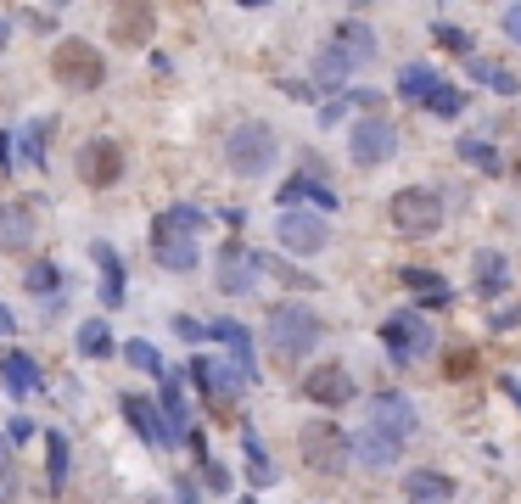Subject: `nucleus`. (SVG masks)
Masks as SVG:
<instances>
[{
	"label": "nucleus",
	"mask_w": 521,
	"mask_h": 504,
	"mask_svg": "<svg viewBox=\"0 0 521 504\" xmlns=\"http://www.w3.org/2000/svg\"><path fill=\"white\" fill-rule=\"evenodd\" d=\"M264 336H269V348H275V359L292 364V359H309L314 342L325 336V325H320V314H314L309 303H275L269 308Z\"/></svg>",
	"instance_id": "f257e3e1"
},
{
	"label": "nucleus",
	"mask_w": 521,
	"mask_h": 504,
	"mask_svg": "<svg viewBox=\"0 0 521 504\" xmlns=\"http://www.w3.org/2000/svg\"><path fill=\"white\" fill-rule=\"evenodd\" d=\"M275 152H281V140H275L269 124H258V118H241V124L225 135V163H230V174H241V180L269 174Z\"/></svg>",
	"instance_id": "f03ea898"
},
{
	"label": "nucleus",
	"mask_w": 521,
	"mask_h": 504,
	"mask_svg": "<svg viewBox=\"0 0 521 504\" xmlns=\"http://www.w3.org/2000/svg\"><path fill=\"white\" fill-rule=\"evenodd\" d=\"M297 454H303V465H309L314 476H342L348 471V432L342 426H331V420H309L303 432H297Z\"/></svg>",
	"instance_id": "7ed1b4c3"
},
{
	"label": "nucleus",
	"mask_w": 521,
	"mask_h": 504,
	"mask_svg": "<svg viewBox=\"0 0 521 504\" xmlns=\"http://www.w3.org/2000/svg\"><path fill=\"white\" fill-rule=\"evenodd\" d=\"M387 219H393L398 236L421 241L443 224V202H437V191H426V185H404V191H393V202H387Z\"/></svg>",
	"instance_id": "20e7f679"
},
{
	"label": "nucleus",
	"mask_w": 521,
	"mask_h": 504,
	"mask_svg": "<svg viewBox=\"0 0 521 504\" xmlns=\"http://www.w3.org/2000/svg\"><path fill=\"white\" fill-rule=\"evenodd\" d=\"M51 73H57V84H68V90H96V84L107 79V56L90 40H62L57 51H51Z\"/></svg>",
	"instance_id": "39448f33"
},
{
	"label": "nucleus",
	"mask_w": 521,
	"mask_h": 504,
	"mask_svg": "<svg viewBox=\"0 0 521 504\" xmlns=\"http://www.w3.org/2000/svg\"><path fill=\"white\" fill-rule=\"evenodd\" d=\"M393 152H398V129H393V118L370 112V118H359V124H353V135H348V157H353L359 168H381V163H393Z\"/></svg>",
	"instance_id": "423d86ee"
},
{
	"label": "nucleus",
	"mask_w": 521,
	"mask_h": 504,
	"mask_svg": "<svg viewBox=\"0 0 521 504\" xmlns=\"http://www.w3.org/2000/svg\"><path fill=\"white\" fill-rule=\"evenodd\" d=\"M275 241H281L286 252H297V258H314V252H325V241H331V224L309 208H286L281 219H275Z\"/></svg>",
	"instance_id": "0eeeda50"
},
{
	"label": "nucleus",
	"mask_w": 521,
	"mask_h": 504,
	"mask_svg": "<svg viewBox=\"0 0 521 504\" xmlns=\"http://www.w3.org/2000/svg\"><path fill=\"white\" fill-rule=\"evenodd\" d=\"M79 180L90 191H107V185L124 180V146L118 140H85L79 146Z\"/></svg>",
	"instance_id": "6e6552de"
},
{
	"label": "nucleus",
	"mask_w": 521,
	"mask_h": 504,
	"mask_svg": "<svg viewBox=\"0 0 521 504\" xmlns=\"http://www.w3.org/2000/svg\"><path fill=\"white\" fill-rule=\"evenodd\" d=\"M303 398H309V404H325V409H342L353 398V376L342 364H314L309 376H303Z\"/></svg>",
	"instance_id": "1a4fd4ad"
},
{
	"label": "nucleus",
	"mask_w": 521,
	"mask_h": 504,
	"mask_svg": "<svg viewBox=\"0 0 521 504\" xmlns=\"http://www.w3.org/2000/svg\"><path fill=\"white\" fill-rule=\"evenodd\" d=\"M381 342H387V353H393L398 364H409L426 342H432V331L421 325V314H393V320L381 325Z\"/></svg>",
	"instance_id": "9d476101"
},
{
	"label": "nucleus",
	"mask_w": 521,
	"mask_h": 504,
	"mask_svg": "<svg viewBox=\"0 0 521 504\" xmlns=\"http://www.w3.org/2000/svg\"><path fill=\"white\" fill-rule=\"evenodd\" d=\"M258 252H247V247H225V258H219V292H230V297H247L258 286Z\"/></svg>",
	"instance_id": "9b49d317"
},
{
	"label": "nucleus",
	"mask_w": 521,
	"mask_h": 504,
	"mask_svg": "<svg viewBox=\"0 0 521 504\" xmlns=\"http://www.w3.org/2000/svg\"><path fill=\"white\" fill-rule=\"evenodd\" d=\"M370 426H381V432H393L398 443H409V437H415V409H409L398 392H376V398H370Z\"/></svg>",
	"instance_id": "f8f14e48"
},
{
	"label": "nucleus",
	"mask_w": 521,
	"mask_h": 504,
	"mask_svg": "<svg viewBox=\"0 0 521 504\" xmlns=\"http://www.w3.org/2000/svg\"><path fill=\"white\" fill-rule=\"evenodd\" d=\"M34 247V202H6L0 208V252H29Z\"/></svg>",
	"instance_id": "ddd939ff"
},
{
	"label": "nucleus",
	"mask_w": 521,
	"mask_h": 504,
	"mask_svg": "<svg viewBox=\"0 0 521 504\" xmlns=\"http://www.w3.org/2000/svg\"><path fill=\"white\" fill-rule=\"evenodd\" d=\"M191 376L202 381V392H208L213 404H230V398L247 387V376H241V370H230V364H219V359H197V364H191Z\"/></svg>",
	"instance_id": "4468645a"
},
{
	"label": "nucleus",
	"mask_w": 521,
	"mask_h": 504,
	"mask_svg": "<svg viewBox=\"0 0 521 504\" xmlns=\"http://www.w3.org/2000/svg\"><path fill=\"white\" fill-rule=\"evenodd\" d=\"M124 415H129V426H135V432H141L146 443H157V448H169V443H174L169 415H157V409L146 404V398H135V392H129V398H124Z\"/></svg>",
	"instance_id": "2eb2a0df"
},
{
	"label": "nucleus",
	"mask_w": 521,
	"mask_h": 504,
	"mask_svg": "<svg viewBox=\"0 0 521 504\" xmlns=\"http://www.w3.org/2000/svg\"><path fill=\"white\" fill-rule=\"evenodd\" d=\"M353 454H359L370 471H381V465H393L398 454H404V443H398L393 432H381V426H365V432H353Z\"/></svg>",
	"instance_id": "dca6fc26"
},
{
	"label": "nucleus",
	"mask_w": 521,
	"mask_h": 504,
	"mask_svg": "<svg viewBox=\"0 0 521 504\" xmlns=\"http://www.w3.org/2000/svg\"><path fill=\"white\" fill-rule=\"evenodd\" d=\"M0 387L12 392V398H29V392H40V364L29 359V353H0Z\"/></svg>",
	"instance_id": "f3484780"
},
{
	"label": "nucleus",
	"mask_w": 521,
	"mask_h": 504,
	"mask_svg": "<svg viewBox=\"0 0 521 504\" xmlns=\"http://www.w3.org/2000/svg\"><path fill=\"white\" fill-rule=\"evenodd\" d=\"M157 264L163 269H197V236H185V230H163L157 224Z\"/></svg>",
	"instance_id": "a211bd4d"
},
{
	"label": "nucleus",
	"mask_w": 521,
	"mask_h": 504,
	"mask_svg": "<svg viewBox=\"0 0 521 504\" xmlns=\"http://www.w3.org/2000/svg\"><path fill=\"white\" fill-rule=\"evenodd\" d=\"M157 28V12L152 6H118L113 12V40L118 45H146Z\"/></svg>",
	"instance_id": "6ab92c4d"
},
{
	"label": "nucleus",
	"mask_w": 521,
	"mask_h": 504,
	"mask_svg": "<svg viewBox=\"0 0 521 504\" xmlns=\"http://www.w3.org/2000/svg\"><path fill=\"white\" fill-rule=\"evenodd\" d=\"M331 45H337V51L348 56L353 68H365V62H376V34H370L365 23H337V34H331Z\"/></svg>",
	"instance_id": "aec40b11"
},
{
	"label": "nucleus",
	"mask_w": 521,
	"mask_h": 504,
	"mask_svg": "<svg viewBox=\"0 0 521 504\" xmlns=\"http://www.w3.org/2000/svg\"><path fill=\"white\" fill-rule=\"evenodd\" d=\"M90 258H96V269H101V303L118 308V303H124V264H118V252L107 247V241H96Z\"/></svg>",
	"instance_id": "412c9836"
},
{
	"label": "nucleus",
	"mask_w": 521,
	"mask_h": 504,
	"mask_svg": "<svg viewBox=\"0 0 521 504\" xmlns=\"http://www.w3.org/2000/svg\"><path fill=\"white\" fill-rule=\"evenodd\" d=\"M208 336H219L230 353H236V370L247 381L258 376V364H253V336H247V325H236V320H219V325H208Z\"/></svg>",
	"instance_id": "4be33fe9"
},
{
	"label": "nucleus",
	"mask_w": 521,
	"mask_h": 504,
	"mask_svg": "<svg viewBox=\"0 0 521 504\" xmlns=\"http://www.w3.org/2000/svg\"><path fill=\"white\" fill-rule=\"evenodd\" d=\"M404 493H409L415 504H443V499L454 493V482H449L443 471H409V476H404Z\"/></svg>",
	"instance_id": "5701e85b"
},
{
	"label": "nucleus",
	"mask_w": 521,
	"mask_h": 504,
	"mask_svg": "<svg viewBox=\"0 0 521 504\" xmlns=\"http://www.w3.org/2000/svg\"><path fill=\"white\" fill-rule=\"evenodd\" d=\"M281 202H286V208H297V202H314V208H337V196L325 191L314 174H297V180H286V185H281Z\"/></svg>",
	"instance_id": "b1692460"
},
{
	"label": "nucleus",
	"mask_w": 521,
	"mask_h": 504,
	"mask_svg": "<svg viewBox=\"0 0 521 504\" xmlns=\"http://www.w3.org/2000/svg\"><path fill=\"white\" fill-rule=\"evenodd\" d=\"M348 73H353V62L337 51V45H325V51L314 56V79H320V84H342Z\"/></svg>",
	"instance_id": "393cba45"
},
{
	"label": "nucleus",
	"mask_w": 521,
	"mask_h": 504,
	"mask_svg": "<svg viewBox=\"0 0 521 504\" xmlns=\"http://www.w3.org/2000/svg\"><path fill=\"white\" fill-rule=\"evenodd\" d=\"M45 454H51V493H62L68 488V437L45 432Z\"/></svg>",
	"instance_id": "a878e982"
},
{
	"label": "nucleus",
	"mask_w": 521,
	"mask_h": 504,
	"mask_svg": "<svg viewBox=\"0 0 521 504\" xmlns=\"http://www.w3.org/2000/svg\"><path fill=\"white\" fill-rule=\"evenodd\" d=\"M404 280H409V286H415V292H426V303H432V308L454 303V292H449V286H443V280H437V275H426V269H404Z\"/></svg>",
	"instance_id": "bb28decb"
},
{
	"label": "nucleus",
	"mask_w": 521,
	"mask_h": 504,
	"mask_svg": "<svg viewBox=\"0 0 521 504\" xmlns=\"http://www.w3.org/2000/svg\"><path fill=\"white\" fill-rule=\"evenodd\" d=\"M79 353H85V359H101V353H113V331H107L101 320L79 325Z\"/></svg>",
	"instance_id": "cd10ccee"
},
{
	"label": "nucleus",
	"mask_w": 521,
	"mask_h": 504,
	"mask_svg": "<svg viewBox=\"0 0 521 504\" xmlns=\"http://www.w3.org/2000/svg\"><path fill=\"white\" fill-rule=\"evenodd\" d=\"M398 90H404V96H415V101H426V96L437 90V73H432V68H421V62H409L404 79H398Z\"/></svg>",
	"instance_id": "c85d7f7f"
},
{
	"label": "nucleus",
	"mask_w": 521,
	"mask_h": 504,
	"mask_svg": "<svg viewBox=\"0 0 521 504\" xmlns=\"http://www.w3.org/2000/svg\"><path fill=\"white\" fill-rule=\"evenodd\" d=\"M124 359L135 364L141 376H163V359H157V348H152V342H141V336H135V342H124Z\"/></svg>",
	"instance_id": "c756f323"
},
{
	"label": "nucleus",
	"mask_w": 521,
	"mask_h": 504,
	"mask_svg": "<svg viewBox=\"0 0 521 504\" xmlns=\"http://www.w3.org/2000/svg\"><path fill=\"white\" fill-rule=\"evenodd\" d=\"M163 409H169L174 437H180V432H191V409H185V398H180V381H169V387H163Z\"/></svg>",
	"instance_id": "7c9ffc66"
},
{
	"label": "nucleus",
	"mask_w": 521,
	"mask_h": 504,
	"mask_svg": "<svg viewBox=\"0 0 521 504\" xmlns=\"http://www.w3.org/2000/svg\"><path fill=\"white\" fill-rule=\"evenodd\" d=\"M157 224H163V230H185V236H197V230H202V208H185V202H180V208H169Z\"/></svg>",
	"instance_id": "2f4dec72"
},
{
	"label": "nucleus",
	"mask_w": 521,
	"mask_h": 504,
	"mask_svg": "<svg viewBox=\"0 0 521 504\" xmlns=\"http://www.w3.org/2000/svg\"><path fill=\"white\" fill-rule=\"evenodd\" d=\"M477 79L488 84V90H499V96H516V73H505L499 62H477Z\"/></svg>",
	"instance_id": "473e14b6"
},
{
	"label": "nucleus",
	"mask_w": 521,
	"mask_h": 504,
	"mask_svg": "<svg viewBox=\"0 0 521 504\" xmlns=\"http://www.w3.org/2000/svg\"><path fill=\"white\" fill-rule=\"evenodd\" d=\"M460 107H465V96H460V90H449V84H437L432 96H426V112H437V118H454Z\"/></svg>",
	"instance_id": "72a5a7b5"
},
{
	"label": "nucleus",
	"mask_w": 521,
	"mask_h": 504,
	"mask_svg": "<svg viewBox=\"0 0 521 504\" xmlns=\"http://www.w3.org/2000/svg\"><path fill=\"white\" fill-rule=\"evenodd\" d=\"M477 275H482L488 292H499V286H505V258H499V252H477Z\"/></svg>",
	"instance_id": "f704fd0d"
},
{
	"label": "nucleus",
	"mask_w": 521,
	"mask_h": 504,
	"mask_svg": "<svg viewBox=\"0 0 521 504\" xmlns=\"http://www.w3.org/2000/svg\"><path fill=\"white\" fill-rule=\"evenodd\" d=\"M57 264H29V292H57Z\"/></svg>",
	"instance_id": "c9c22d12"
},
{
	"label": "nucleus",
	"mask_w": 521,
	"mask_h": 504,
	"mask_svg": "<svg viewBox=\"0 0 521 504\" xmlns=\"http://www.w3.org/2000/svg\"><path fill=\"white\" fill-rule=\"evenodd\" d=\"M45 140H51V124H34L29 135H23V157H29V163H40V152H45Z\"/></svg>",
	"instance_id": "e433bc0d"
},
{
	"label": "nucleus",
	"mask_w": 521,
	"mask_h": 504,
	"mask_svg": "<svg viewBox=\"0 0 521 504\" xmlns=\"http://www.w3.org/2000/svg\"><path fill=\"white\" fill-rule=\"evenodd\" d=\"M432 34H437L443 45H449V51H465V56H471V40H465V34H460L454 23H432Z\"/></svg>",
	"instance_id": "4c0bfd02"
},
{
	"label": "nucleus",
	"mask_w": 521,
	"mask_h": 504,
	"mask_svg": "<svg viewBox=\"0 0 521 504\" xmlns=\"http://www.w3.org/2000/svg\"><path fill=\"white\" fill-rule=\"evenodd\" d=\"M460 157H477V168H488V174L499 168V157H493L488 146H482V140H460Z\"/></svg>",
	"instance_id": "58836bf2"
},
{
	"label": "nucleus",
	"mask_w": 521,
	"mask_h": 504,
	"mask_svg": "<svg viewBox=\"0 0 521 504\" xmlns=\"http://www.w3.org/2000/svg\"><path fill=\"white\" fill-rule=\"evenodd\" d=\"M0 493H12V443L0 437Z\"/></svg>",
	"instance_id": "ea45409f"
},
{
	"label": "nucleus",
	"mask_w": 521,
	"mask_h": 504,
	"mask_svg": "<svg viewBox=\"0 0 521 504\" xmlns=\"http://www.w3.org/2000/svg\"><path fill=\"white\" fill-rule=\"evenodd\" d=\"M202 476H208V488H213V493H225V488H230V471H225V465H213V460H208V465H202Z\"/></svg>",
	"instance_id": "a19ab883"
},
{
	"label": "nucleus",
	"mask_w": 521,
	"mask_h": 504,
	"mask_svg": "<svg viewBox=\"0 0 521 504\" xmlns=\"http://www.w3.org/2000/svg\"><path fill=\"white\" fill-rule=\"evenodd\" d=\"M29 437H34V420H23V415H17L12 426H6V443H29Z\"/></svg>",
	"instance_id": "79ce46f5"
},
{
	"label": "nucleus",
	"mask_w": 521,
	"mask_h": 504,
	"mask_svg": "<svg viewBox=\"0 0 521 504\" xmlns=\"http://www.w3.org/2000/svg\"><path fill=\"white\" fill-rule=\"evenodd\" d=\"M465 370H477V353H449V376H465Z\"/></svg>",
	"instance_id": "37998d69"
},
{
	"label": "nucleus",
	"mask_w": 521,
	"mask_h": 504,
	"mask_svg": "<svg viewBox=\"0 0 521 504\" xmlns=\"http://www.w3.org/2000/svg\"><path fill=\"white\" fill-rule=\"evenodd\" d=\"M505 34L521 45V6H505Z\"/></svg>",
	"instance_id": "c03bdc74"
},
{
	"label": "nucleus",
	"mask_w": 521,
	"mask_h": 504,
	"mask_svg": "<svg viewBox=\"0 0 521 504\" xmlns=\"http://www.w3.org/2000/svg\"><path fill=\"white\" fill-rule=\"evenodd\" d=\"M174 331H180V336H191V342H197V336H208V331H202L197 320H185V314H180V320H174Z\"/></svg>",
	"instance_id": "a18cd8bd"
},
{
	"label": "nucleus",
	"mask_w": 521,
	"mask_h": 504,
	"mask_svg": "<svg viewBox=\"0 0 521 504\" xmlns=\"http://www.w3.org/2000/svg\"><path fill=\"white\" fill-rule=\"evenodd\" d=\"M12 168V135H0V174Z\"/></svg>",
	"instance_id": "49530a36"
},
{
	"label": "nucleus",
	"mask_w": 521,
	"mask_h": 504,
	"mask_svg": "<svg viewBox=\"0 0 521 504\" xmlns=\"http://www.w3.org/2000/svg\"><path fill=\"white\" fill-rule=\"evenodd\" d=\"M17 331V320H12V308H0V336H12Z\"/></svg>",
	"instance_id": "de8ad7c7"
},
{
	"label": "nucleus",
	"mask_w": 521,
	"mask_h": 504,
	"mask_svg": "<svg viewBox=\"0 0 521 504\" xmlns=\"http://www.w3.org/2000/svg\"><path fill=\"white\" fill-rule=\"evenodd\" d=\"M6 34H12V28H6V17H0V40H6Z\"/></svg>",
	"instance_id": "09e8293b"
}]
</instances>
